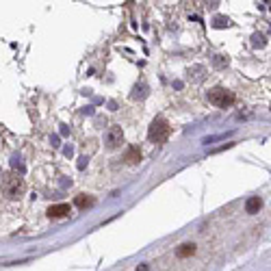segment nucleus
<instances>
[{
    "mask_svg": "<svg viewBox=\"0 0 271 271\" xmlns=\"http://www.w3.org/2000/svg\"><path fill=\"white\" fill-rule=\"evenodd\" d=\"M24 191H26V185H24L20 174L9 171V174L3 176V195L7 200H20L24 195Z\"/></svg>",
    "mask_w": 271,
    "mask_h": 271,
    "instance_id": "obj_1",
    "label": "nucleus"
},
{
    "mask_svg": "<svg viewBox=\"0 0 271 271\" xmlns=\"http://www.w3.org/2000/svg\"><path fill=\"white\" fill-rule=\"evenodd\" d=\"M147 139L152 143H165L169 139V124L163 117H157L150 124V130H147Z\"/></svg>",
    "mask_w": 271,
    "mask_h": 271,
    "instance_id": "obj_2",
    "label": "nucleus"
},
{
    "mask_svg": "<svg viewBox=\"0 0 271 271\" xmlns=\"http://www.w3.org/2000/svg\"><path fill=\"white\" fill-rule=\"evenodd\" d=\"M208 102L215 104V106H221V109H226V106L234 104V94L228 92L224 87H215L208 92Z\"/></svg>",
    "mask_w": 271,
    "mask_h": 271,
    "instance_id": "obj_3",
    "label": "nucleus"
},
{
    "mask_svg": "<svg viewBox=\"0 0 271 271\" xmlns=\"http://www.w3.org/2000/svg\"><path fill=\"white\" fill-rule=\"evenodd\" d=\"M122 143H124V133H122V128L111 126L104 135V145L109 147V150H115V147H119Z\"/></svg>",
    "mask_w": 271,
    "mask_h": 271,
    "instance_id": "obj_4",
    "label": "nucleus"
},
{
    "mask_svg": "<svg viewBox=\"0 0 271 271\" xmlns=\"http://www.w3.org/2000/svg\"><path fill=\"white\" fill-rule=\"evenodd\" d=\"M68 213H70V206H68V204H56V206H50V208H48V217L59 219V217H65Z\"/></svg>",
    "mask_w": 271,
    "mask_h": 271,
    "instance_id": "obj_5",
    "label": "nucleus"
},
{
    "mask_svg": "<svg viewBox=\"0 0 271 271\" xmlns=\"http://www.w3.org/2000/svg\"><path fill=\"white\" fill-rule=\"evenodd\" d=\"M124 161H126V163H137V161H141V152H139V147H130V150L126 152Z\"/></svg>",
    "mask_w": 271,
    "mask_h": 271,
    "instance_id": "obj_6",
    "label": "nucleus"
},
{
    "mask_svg": "<svg viewBox=\"0 0 271 271\" xmlns=\"http://www.w3.org/2000/svg\"><path fill=\"white\" fill-rule=\"evenodd\" d=\"M260 208V198H250L248 204H245V210L250 213V215H254V213H258Z\"/></svg>",
    "mask_w": 271,
    "mask_h": 271,
    "instance_id": "obj_7",
    "label": "nucleus"
},
{
    "mask_svg": "<svg viewBox=\"0 0 271 271\" xmlns=\"http://www.w3.org/2000/svg\"><path fill=\"white\" fill-rule=\"evenodd\" d=\"M74 204H76L78 208H87V206H92V204H94V198H89V195H78Z\"/></svg>",
    "mask_w": 271,
    "mask_h": 271,
    "instance_id": "obj_8",
    "label": "nucleus"
},
{
    "mask_svg": "<svg viewBox=\"0 0 271 271\" xmlns=\"http://www.w3.org/2000/svg\"><path fill=\"white\" fill-rule=\"evenodd\" d=\"M193 252H195V245H183V248L178 250V256L180 258H187V256H191Z\"/></svg>",
    "mask_w": 271,
    "mask_h": 271,
    "instance_id": "obj_9",
    "label": "nucleus"
},
{
    "mask_svg": "<svg viewBox=\"0 0 271 271\" xmlns=\"http://www.w3.org/2000/svg\"><path fill=\"white\" fill-rule=\"evenodd\" d=\"M213 26H215V28L230 26V20H228V18H221V15H219V18H215V22H213Z\"/></svg>",
    "mask_w": 271,
    "mask_h": 271,
    "instance_id": "obj_10",
    "label": "nucleus"
},
{
    "mask_svg": "<svg viewBox=\"0 0 271 271\" xmlns=\"http://www.w3.org/2000/svg\"><path fill=\"white\" fill-rule=\"evenodd\" d=\"M13 169H15V171H20V174L24 171V165H22V163H18V159H13Z\"/></svg>",
    "mask_w": 271,
    "mask_h": 271,
    "instance_id": "obj_11",
    "label": "nucleus"
},
{
    "mask_svg": "<svg viewBox=\"0 0 271 271\" xmlns=\"http://www.w3.org/2000/svg\"><path fill=\"white\" fill-rule=\"evenodd\" d=\"M262 46V44H265V37H262V35H254V46Z\"/></svg>",
    "mask_w": 271,
    "mask_h": 271,
    "instance_id": "obj_12",
    "label": "nucleus"
}]
</instances>
